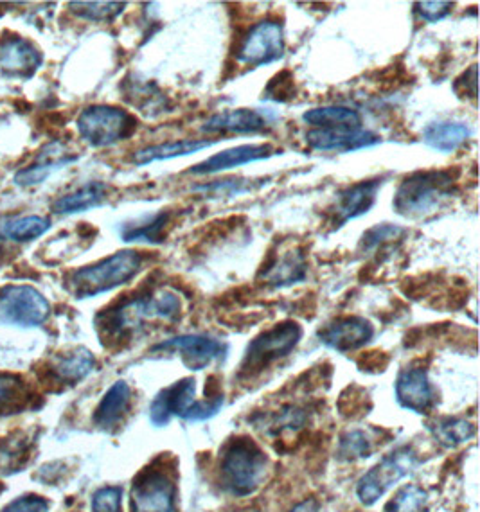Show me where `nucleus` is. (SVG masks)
<instances>
[{"label": "nucleus", "mask_w": 480, "mask_h": 512, "mask_svg": "<svg viewBox=\"0 0 480 512\" xmlns=\"http://www.w3.org/2000/svg\"><path fill=\"white\" fill-rule=\"evenodd\" d=\"M457 180L459 171L452 169L416 171L401 180L392 207L403 218H425L457 193Z\"/></svg>", "instance_id": "1"}, {"label": "nucleus", "mask_w": 480, "mask_h": 512, "mask_svg": "<svg viewBox=\"0 0 480 512\" xmlns=\"http://www.w3.org/2000/svg\"><path fill=\"white\" fill-rule=\"evenodd\" d=\"M143 252L121 250L98 263L83 266L67 275V290L76 299H90L128 284L143 270Z\"/></svg>", "instance_id": "2"}, {"label": "nucleus", "mask_w": 480, "mask_h": 512, "mask_svg": "<svg viewBox=\"0 0 480 512\" xmlns=\"http://www.w3.org/2000/svg\"><path fill=\"white\" fill-rule=\"evenodd\" d=\"M223 407V392L216 396L196 399L195 378H184L155 396L150 407V421L155 426H168L173 417L184 421H207L218 414Z\"/></svg>", "instance_id": "3"}, {"label": "nucleus", "mask_w": 480, "mask_h": 512, "mask_svg": "<svg viewBox=\"0 0 480 512\" xmlns=\"http://www.w3.org/2000/svg\"><path fill=\"white\" fill-rule=\"evenodd\" d=\"M268 460L256 442L234 439L222 451L220 477L225 491L234 496L256 493L267 477Z\"/></svg>", "instance_id": "4"}, {"label": "nucleus", "mask_w": 480, "mask_h": 512, "mask_svg": "<svg viewBox=\"0 0 480 512\" xmlns=\"http://www.w3.org/2000/svg\"><path fill=\"white\" fill-rule=\"evenodd\" d=\"M76 126L87 144L108 148L128 139L137 130V119L117 106L94 105L81 112Z\"/></svg>", "instance_id": "5"}, {"label": "nucleus", "mask_w": 480, "mask_h": 512, "mask_svg": "<svg viewBox=\"0 0 480 512\" xmlns=\"http://www.w3.org/2000/svg\"><path fill=\"white\" fill-rule=\"evenodd\" d=\"M303 338V327L297 322H283L256 336L241 362V374L256 376L294 351Z\"/></svg>", "instance_id": "6"}, {"label": "nucleus", "mask_w": 480, "mask_h": 512, "mask_svg": "<svg viewBox=\"0 0 480 512\" xmlns=\"http://www.w3.org/2000/svg\"><path fill=\"white\" fill-rule=\"evenodd\" d=\"M418 455L409 446H403L383 457L373 469L360 478L356 495L364 505H374L392 486L418 468Z\"/></svg>", "instance_id": "7"}, {"label": "nucleus", "mask_w": 480, "mask_h": 512, "mask_svg": "<svg viewBox=\"0 0 480 512\" xmlns=\"http://www.w3.org/2000/svg\"><path fill=\"white\" fill-rule=\"evenodd\" d=\"M51 315V306L33 286L9 284L0 290V320L22 327L42 326Z\"/></svg>", "instance_id": "8"}, {"label": "nucleus", "mask_w": 480, "mask_h": 512, "mask_svg": "<svg viewBox=\"0 0 480 512\" xmlns=\"http://www.w3.org/2000/svg\"><path fill=\"white\" fill-rule=\"evenodd\" d=\"M285 54V27L279 20H261L241 38L236 60L250 67L277 62Z\"/></svg>", "instance_id": "9"}, {"label": "nucleus", "mask_w": 480, "mask_h": 512, "mask_svg": "<svg viewBox=\"0 0 480 512\" xmlns=\"http://www.w3.org/2000/svg\"><path fill=\"white\" fill-rule=\"evenodd\" d=\"M153 351L178 354L187 369L204 371L211 363L223 360L227 356L229 347L213 336L180 335L169 338L166 342H160L153 347Z\"/></svg>", "instance_id": "10"}, {"label": "nucleus", "mask_w": 480, "mask_h": 512, "mask_svg": "<svg viewBox=\"0 0 480 512\" xmlns=\"http://www.w3.org/2000/svg\"><path fill=\"white\" fill-rule=\"evenodd\" d=\"M132 512H175L177 487L159 469L143 471L132 487Z\"/></svg>", "instance_id": "11"}, {"label": "nucleus", "mask_w": 480, "mask_h": 512, "mask_svg": "<svg viewBox=\"0 0 480 512\" xmlns=\"http://www.w3.org/2000/svg\"><path fill=\"white\" fill-rule=\"evenodd\" d=\"M382 186L383 178H373L340 189L335 195V204L329 209L333 229H340L347 221L356 220L371 211Z\"/></svg>", "instance_id": "12"}, {"label": "nucleus", "mask_w": 480, "mask_h": 512, "mask_svg": "<svg viewBox=\"0 0 480 512\" xmlns=\"http://www.w3.org/2000/svg\"><path fill=\"white\" fill-rule=\"evenodd\" d=\"M320 344L337 353H351L373 340L374 326L362 317H342L320 329Z\"/></svg>", "instance_id": "13"}, {"label": "nucleus", "mask_w": 480, "mask_h": 512, "mask_svg": "<svg viewBox=\"0 0 480 512\" xmlns=\"http://www.w3.org/2000/svg\"><path fill=\"white\" fill-rule=\"evenodd\" d=\"M394 390L401 407L416 414H427L436 403V390L428 380L427 369L421 365L401 369Z\"/></svg>", "instance_id": "14"}, {"label": "nucleus", "mask_w": 480, "mask_h": 512, "mask_svg": "<svg viewBox=\"0 0 480 512\" xmlns=\"http://www.w3.org/2000/svg\"><path fill=\"white\" fill-rule=\"evenodd\" d=\"M277 153L281 155V150H277L276 146H272V144H243V146L220 151L213 157L198 162L193 168L187 169V173L189 175H202V177L204 175H216V173H223V171H229V169L254 164L259 160L270 159Z\"/></svg>", "instance_id": "15"}, {"label": "nucleus", "mask_w": 480, "mask_h": 512, "mask_svg": "<svg viewBox=\"0 0 480 512\" xmlns=\"http://www.w3.org/2000/svg\"><path fill=\"white\" fill-rule=\"evenodd\" d=\"M382 142L380 135L369 130H319L313 128L306 133V144L315 151H351L369 150Z\"/></svg>", "instance_id": "16"}, {"label": "nucleus", "mask_w": 480, "mask_h": 512, "mask_svg": "<svg viewBox=\"0 0 480 512\" xmlns=\"http://www.w3.org/2000/svg\"><path fill=\"white\" fill-rule=\"evenodd\" d=\"M44 56L29 40L20 36L0 38V71L11 78H31L40 65Z\"/></svg>", "instance_id": "17"}, {"label": "nucleus", "mask_w": 480, "mask_h": 512, "mask_svg": "<svg viewBox=\"0 0 480 512\" xmlns=\"http://www.w3.org/2000/svg\"><path fill=\"white\" fill-rule=\"evenodd\" d=\"M270 121L265 114L254 108H238L225 110L222 114H214L202 124V132L209 135H254L267 130Z\"/></svg>", "instance_id": "18"}, {"label": "nucleus", "mask_w": 480, "mask_h": 512, "mask_svg": "<svg viewBox=\"0 0 480 512\" xmlns=\"http://www.w3.org/2000/svg\"><path fill=\"white\" fill-rule=\"evenodd\" d=\"M306 272H308V263L303 250L292 248L283 254H277L268 261L267 265H263L258 279L272 288L281 290L304 281Z\"/></svg>", "instance_id": "19"}, {"label": "nucleus", "mask_w": 480, "mask_h": 512, "mask_svg": "<svg viewBox=\"0 0 480 512\" xmlns=\"http://www.w3.org/2000/svg\"><path fill=\"white\" fill-rule=\"evenodd\" d=\"M74 160H76V157L65 150L63 144L53 142V144H49L45 150H42L35 164L20 169L13 180H15V184L20 187L38 186V184L45 182L53 171L62 169L63 166L71 164Z\"/></svg>", "instance_id": "20"}, {"label": "nucleus", "mask_w": 480, "mask_h": 512, "mask_svg": "<svg viewBox=\"0 0 480 512\" xmlns=\"http://www.w3.org/2000/svg\"><path fill=\"white\" fill-rule=\"evenodd\" d=\"M218 141L214 139H182V141L162 142V144H153L146 146L143 150L135 151L132 162L135 166H146L159 160L177 159V157H187L198 151L211 148Z\"/></svg>", "instance_id": "21"}, {"label": "nucleus", "mask_w": 480, "mask_h": 512, "mask_svg": "<svg viewBox=\"0 0 480 512\" xmlns=\"http://www.w3.org/2000/svg\"><path fill=\"white\" fill-rule=\"evenodd\" d=\"M303 123L319 130H362V115L349 106H317L304 112Z\"/></svg>", "instance_id": "22"}, {"label": "nucleus", "mask_w": 480, "mask_h": 512, "mask_svg": "<svg viewBox=\"0 0 480 512\" xmlns=\"http://www.w3.org/2000/svg\"><path fill=\"white\" fill-rule=\"evenodd\" d=\"M132 401V389L126 381H116L103 399L99 401L96 414H94V423L101 430H112L117 424L123 421Z\"/></svg>", "instance_id": "23"}, {"label": "nucleus", "mask_w": 480, "mask_h": 512, "mask_svg": "<svg viewBox=\"0 0 480 512\" xmlns=\"http://www.w3.org/2000/svg\"><path fill=\"white\" fill-rule=\"evenodd\" d=\"M472 137V130L463 121H434L423 130V142L432 150L454 153Z\"/></svg>", "instance_id": "24"}, {"label": "nucleus", "mask_w": 480, "mask_h": 512, "mask_svg": "<svg viewBox=\"0 0 480 512\" xmlns=\"http://www.w3.org/2000/svg\"><path fill=\"white\" fill-rule=\"evenodd\" d=\"M173 214L169 211H160L153 216H146L143 220L134 223H125L121 227V238L126 243H150L159 245L166 239V230L171 227Z\"/></svg>", "instance_id": "25"}, {"label": "nucleus", "mask_w": 480, "mask_h": 512, "mask_svg": "<svg viewBox=\"0 0 480 512\" xmlns=\"http://www.w3.org/2000/svg\"><path fill=\"white\" fill-rule=\"evenodd\" d=\"M108 198V186L103 182H89L80 189L62 196L54 202L53 209L56 214H78V212L96 209L105 204Z\"/></svg>", "instance_id": "26"}, {"label": "nucleus", "mask_w": 480, "mask_h": 512, "mask_svg": "<svg viewBox=\"0 0 480 512\" xmlns=\"http://www.w3.org/2000/svg\"><path fill=\"white\" fill-rule=\"evenodd\" d=\"M94 365H96V360L89 349L78 347L71 353L56 356L54 362L51 363V372L56 380L76 383V381L87 378L94 369Z\"/></svg>", "instance_id": "27"}, {"label": "nucleus", "mask_w": 480, "mask_h": 512, "mask_svg": "<svg viewBox=\"0 0 480 512\" xmlns=\"http://www.w3.org/2000/svg\"><path fill=\"white\" fill-rule=\"evenodd\" d=\"M51 229V221L44 216H22L0 221V238L27 243L44 236Z\"/></svg>", "instance_id": "28"}, {"label": "nucleus", "mask_w": 480, "mask_h": 512, "mask_svg": "<svg viewBox=\"0 0 480 512\" xmlns=\"http://www.w3.org/2000/svg\"><path fill=\"white\" fill-rule=\"evenodd\" d=\"M29 403V389L22 378L0 372V415L13 414Z\"/></svg>", "instance_id": "29"}, {"label": "nucleus", "mask_w": 480, "mask_h": 512, "mask_svg": "<svg viewBox=\"0 0 480 512\" xmlns=\"http://www.w3.org/2000/svg\"><path fill=\"white\" fill-rule=\"evenodd\" d=\"M430 430L434 433L437 441L445 444L448 448H454L463 442L470 441L475 435V426L472 423H468L466 419H455V417L454 419L452 417L439 419L434 426H430Z\"/></svg>", "instance_id": "30"}, {"label": "nucleus", "mask_w": 480, "mask_h": 512, "mask_svg": "<svg viewBox=\"0 0 480 512\" xmlns=\"http://www.w3.org/2000/svg\"><path fill=\"white\" fill-rule=\"evenodd\" d=\"M69 8L89 22H110L123 13L126 2H71Z\"/></svg>", "instance_id": "31"}, {"label": "nucleus", "mask_w": 480, "mask_h": 512, "mask_svg": "<svg viewBox=\"0 0 480 512\" xmlns=\"http://www.w3.org/2000/svg\"><path fill=\"white\" fill-rule=\"evenodd\" d=\"M428 495L423 487H401L389 504L385 505V512H427Z\"/></svg>", "instance_id": "32"}, {"label": "nucleus", "mask_w": 480, "mask_h": 512, "mask_svg": "<svg viewBox=\"0 0 480 512\" xmlns=\"http://www.w3.org/2000/svg\"><path fill=\"white\" fill-rule=\"evenodd\" d=\"M373 451V441L362 430H353L342 435L338 444V457L344 460L364 459Z\"/></svg>", "instance_id": "33"}, {"label": "nucleus", "mask_w": 480, "mask_h": 512, "mask_svg": "<svg viewBox=\"0 0 480 512\" xmlns=\"http://www.w3.org/2000/svg\"><path fill=\"white\" fill-rule=\"evenodd\" d=\"M403 234H405V229H401L398 225L382 223V225H376L373 229L365 232L362 241H360V247L364 248L365 252L376 250L380 245H385V243L394 241V239H400Z\"/></svg>", "instance_id": "34"}, {"label": "nucleus", "mask_w": 480, "mask_h": 512, "mask_svg": "<svg viewBox=\"0 0 480 512\" xmlns=\"http://www.w3.org/2000/svg\"><path fill=\"white\" fill-rule=\"evenodd\" d=\"M265 98L276 103H286L295 98V81L292 72L283 71L272 78L265 89Z\"/></svg>", "instance_id": "35"}, {"label": "nucleus", "mask_w": 480, "mask_h": 512, "mask_svg": "<svg viewBox=\"0 0 480 512\" xmlns=\"http://www.w3.org/2000/svg\"><path fill=\"white\" fill-rule=\"evenodd\" d=\"M121 487H103L92 496V511L94 512H121Z\"/></svg>", "instance_id": "36"}, {"label": "nucleus", "mask_w": 480, "mask_h": 512, "mask_svg": "<svg viewBox=\"0 0 480 512\" xmlns=\"http://www.w3.org/2000/svg\"><path fill=\"white\" fill-rule=\"evenodd\" d=\"M416 11L419 13V17L423 18L425 22L430 24H436L439 20L448 17L454 9V2H418L416 4Z\"/></svg>", "instance_id": "37"}, {"label": "nucleus", "mask_w": 480, "mask_h": 512, "mask_svg": "<svg viewBox=\"0 0 480 512\" xmlns=\"http://www.w3.org/2000/svg\"><path fill=\"white\" fill-rule=\"evenodd\" d=\"M306 423V414L303 408L299 407H285L281 408V412H277L272 417V424L277 426V430H294V428H301Z\"/></svg>", "instance_id": "38"}, {"label": "nucleus", "mask_w": 480, "mask_h": 512, "mask_svg": "<svg viewBox=\"0 0 480 512\" xmlns=\"http://www.w3.org/2000/svg\"><path fill=\"white\" fill-rule=\"evenodd\" d=\"M49 504L40 496H22L15 502L6 505L2 512H47Z\"/></svg>", "instance_id": "39"}, {"label": "nucleus", "mask_w": 480, "mask_h": 512, "mask_svg": "<svg viewBox=\"0 0 480 512\" xmlns=\"http://www.w3.org/2000/svg\"><path fill=\"white\" fill-rule=\"evenodd\" d=\"M468 87H470L473 98L477 99V65H472L461 78H457V81H455V92L461 98H468Z\"/></svg>", "instance_id": "40"}, {"label": "nucleus", "mask_w": 480, "mask_h": 512, "mask_svg": "<svg viewBox=\"0 0 480 512\" xmlns=\"http://www.w3.org/2000/svg\"><path fill=\"white\" fill-rule=\"evenodd\" d=\"M292 512H319V505L315 500H304L299 505H295Z\"/></svg>", "instance_id": "41"}]
</instances>
